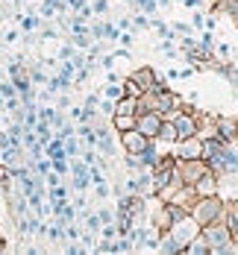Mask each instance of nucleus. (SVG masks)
I'll use <instances>...</instances> for the list:
<instances>
[{"instance_id":"f257e3e1","label":"nucleus","mask_w":238,"mask_h":255,"mask_svg":"<svg viewBox=\"0 0 238 255\" xmlns=\"http://www.w3.org/2000/svg\"><path fill=\"white\" fill-rule=\"evenodd\" d=\"M203 235L212 247V255H238V241L233 238V232L224 220H215L209 226H203Z\"/></svg>"},{"instance_id":"f03ea898","label":"nucleus","mask_w":238,"mask_h":255,"mask_svg":"<svg viewBox=\"0 0 238 255\" xmlns=\"http://www.w3.org/2000/svg\"><path fill=\"white\" fill-rule=\"evenodd\" d=\"M224 211H227V200L221 194H209V197H197L191 205V217L203 226H209L215 220H224Z\"/></svg>"},{"instance_id":"7ed1b4c3","label":"nucleus","mask_w":238,"mask_h":255,"mask_svg":"<svg viewBox=\"0 0 238 255\" xmlns=\"http://www.w3.org/2000/svg\"><path fill=\"white\" fill-rule=\"evenodd\" d=\"M209 167L218 176H233V173H238V141L221 144V150H218V155L209 161Z\"/></svg>"},{"instance_id":"20e7f679","label":"nucleus","mask_w":238,"mask_h":255,"mask_svg":"<svg viewBox=\"0 0 238 255\" xmlns=\"http://www.w3.org/2000/svg\"><path fill=\"white\" fill-rule=\"evenodd\" d=\"M168 235L180 244V250H185V247H188V241H191L194 235H200V223H197L191 214H185V217H180V220H174V223H171ZM180 255H183V253H180Z\"/></svg>"},{"instance_id":"39448f33","label":"nucleus","mask_w":238,"mask_h":255,"mask_svg":"<svg viewBox=\"0 0 238 255\" xmlns=\"http://www.w3.org/2000/svg\"><path fill=\"white\" fill-rule=\"evenodd\" d=\"M209 161L206 158H185V161H177V173L183 179V185H194L203 173H209Z\"/></svg>"},{"instance_id":"423d86ee","label":"nucleus","mask_w":238,"mask_h":255,"mask_svg":"<svg viewBox=\"0 0 238 255\" xmlns=\"http://www.w3.org/2000/svg\"><path fill=\"white\" fill-rule=\"evenodd\" d=\"M203 153V141L197 138V135H191V138H180L174 147H171V155L177 158V161H185V158H200Z\"/></svg>"},{"instance_id":"0eeeda50","label":"nucleus","mask_w":238,"mask_h":255,"mask_svg":"<svg viewBox=\"0 0 238 255\" xmlns=\"http://www.w3.org/2000/svg\"><path fill=\"white\" fill-rule=\"evenodd\" d=\"M171 121H174V127H177V135H180V138H191V135H197V115H194V112L180 109Z\"/></svg>"},{"instance_id":"6e6552de","label":"nucleus","mask_w":238,"mask_h":255,"mask_svg":"<svg viewBox=\"0 0 238 255\" xmlns=\"http://www.w3.org/2000/svg\"><path fill=\"white\" fill-rule=\"evenodd\" d=\"M121 138V147H124V153H141L153 138H147L144 132H138V129H130V132H121L118 135Z\"/></svg>"},{"instance_id":"1a4fd4ad","label":"nucleus","mask_w":238,"mask_h":255,"mask_svg":"<svg viewBox=\"0 0 238 255\" xmlns=\"http://www.w3.org/2000/svg\"><path fill=\"white\" fill-rule=\"evenodd\" d=\"M159 127H162V115L159 112H141V115H135V129L144 132L147 138H156Z\"/></svg>"},{"instance_id":"9d476101","label":"nucleus","mask_w":238,"mask_h":255,"mask_svg":"<svg viewBox=\"0 0 238 255\" xmlns=\"http://www.w3.org/2000/svg\"><path fill=\"white\" fill-rule=\"evenodd\" d=\"M130 79L141 88V91H150V88H153V82H156V68L141 65V68H135V71L130 74Z\"/></svg>"},{"instance_id":"9b49d317","label":"nucleus","mask_w":238,"mask_h":255,"mask_svg":"<svg viewBox=\"0 0 238 255\" xmlns=\"http://www.w3.org/2000/svg\"><path fill=\"white\" fill-rule=\"evenodd\" d=\"M215 138L218 141H238V121H230V118H218V129H215Z\"/></svg>"},{"instance_id":"f8f14e48","label":"nucleus","mask_w":238,"mask_h":255,"mask_svg":"<svg viewBox=\"0 0 238 255\" xmlns=\"http://www.w3.org/2000/svg\"><path fill=\"white\" fill-rule=\"evenodd\" d=\"M183 255H212V247H209V241H206V235H203V229H200V235H194L188 241Z\"/></svg>"},{"instance_id":"ddd939ff","label":"nucleus","mask_w":238,"mask_h":255,"mask_svg":"<svg viewBox=\"0 0 238 255\" xmlns=\"http://www.w3.org/2000/svg\"><path fill=\"white\" fill-rule=\"evenodd\" d=\"M150 220H153V229H156L159 235H162V232H168V229H171V223H174V220H171V214H168V208H165V203H162V200L156 203V211L150 214Z\"/></svg>"},{"instance_id":"4468645a","label":"nucleus","mask_w":238,"mask_h":255,"mask_svg":"<svg viewBox=\"0 0 238 255\" xmlns=\"http://www.w3.org/2000/svg\"><path fill=\"white\" fill-rule=\"evenodd\" d=\"M156 141H159V144H165V147H174V144L180 141V135H177V127H174V121H165V118H162V127H159Z\"/></svg>"},{"instance_id":"2eb2a0df","label":"nucleus","mask_w":238,"mask_h":255,"mask_svg":"<svg viewBox=\"0 0 238 255\" xmlns=\"http://www.w3.org/2000/svg\"><path fill=\"white\" fill-rule=\"evenodd\" d=\"M215 12L218 15H227L238 26V0H215Z\"/></svg>"},{"instance_id":"dca6fc26","label":"nucleus","mask_w":238,"mask_h":255,"mask_svg":"<svg viewBox=\"0 0 238 255\" xmlns=\"http://www.w3.org/2000/svg\"><path fill=\"white\" fill-rule=\"evenodd\" d=\"M224 223L230 226L233 238L238 241V203L236 200H227V211H224Z\"/></svg>"},{"instance_id":"f3484780","label":"nucleus","mask_w":238,"mask_h":255,"mask_svg":"<svg viewBox=\"0 0 238 255\" xmlns=\"http://www.w3.org/2000/svg\"><path fill=\"white\" fill-rule=\"evenodd\" d=\"M109 121H112V129H115V135L135 129V115H112Z\"/></svg>"},{"instance_id":"a211bd4d","label":"nucleus","mask_w":238,"mask_h":255,"mask_svg":"<svg viewBox=\"0 0 238 255\" xmlns=\"http://www.w3.org/2000/svg\"><path fill=\"white\" fill-rule=\"evenodd\" d=\"M15 21L21 24V29H24V32H35V29H41V21H44V18H38V15L26 12V15H15Z\"/></svg>"},{"instance_id":"6ab92c4d","label":"nucleus","mask_w":238,"mask_h":255,"mask_svg":"<svg viewBox=\"0 0 238 255\" xmlns=\"http://www.w3.org/2000/svg\"><path fill=\"white\" fill-rule=\"evenodd\" d=\"M156 253L177 255V253H183V250H180V244H177V241H174V238H171L168 232H162V235H159V250H156Z\"/></svg>"},{"instance_id":"aec40b11","label":"nucleus","mask_w":238,"mask_h":255,"mask_svg":"<svg viewBox=\"0 0 238 255\" xmlns=\"http://www.w3.org/2000/svg\"><path fill=\"white\" fill-rule=\"evenodd\" d=\"M103 97L106 100H121V97H124V82H118V79H109V82H106L103 85Z\"/></svg>"},{"instance_id":"412c9836","label":"nucleus","mask_w":238,"mask_h":255,"mask_svg":"<svg viewBox=\"0 0 238 255\" xmlns=\"http://www.w3.org/2000/svg\"><path fill=\"white\" fill-rule=\"evenodd\" d=\"M203 141V153H200V158H206V161H212L215 155H218V150H221V144L224 141H218V138H200Z\"/></svg>"},{"instance_id":"4be33fe9","label":"nucleus","mask_w":238,"mask_h":255,"mask_svg":"<svg viewBox=\"0 0 238 255\" xmlns=\"http://www.w3.org/2000/svg\"><path fill=\"white\" fill-rule=\"evenodd\" d=\"M35 138H38V144H41V147L53 138V127L47 124V121H38V124H35Z\"/></svg>"},{"instance_id":"5701e85b","label":"nucleus","mask_w":238,"mask_h":255,"mask_svg":"<svg viewBox=\"0 0 238 255\" xmlns=\"http://www.w3.org/2000/svg\"><path fill=\"white\" fill-rule=\"evenodd\" d=\"M132 3H135V9H138V12H144V15H150V18L159 15V3H156V0H132Z\"/></svg>"},{"instance_id":"b1692460","label":"nucleus","mask_w":238,"mask_h":255,"mask_svg":"<svg viewBox=\"0 0 238 255\" xmlns=\"http://www.w3.org/2000/svg\"><path fill=\"white\" fill-rule=\"evenodd\" d=\"M26 71H29V79H32V85H35V82H38V85H47V74H44V68H41V65H29V68H26Z\"/></svg>"},{"instance_id":"393cba45","label":"nucleus","mask_w":238,"mask_h":255,"mask_svg":"<svg viewBox=\"0 0 238 255\" xmlns=\"http://www.w3.org/2000/svg\"><path fill=\"white\" fill-rule=\"evenodd\" d=\"M124 167H127V170H132V173L144 170V164H141V155H138V153H127V155H124Z\"/></svg>"},{"instance_id":"a878e982","label":"nucleus","mask_w":238,"mask_h":255,"mask_svg":"<svg viewBox=\"0 0 238 255\" xmlns=\"http://www.w3.org/2000/svg\"><path fill=\"white\" fill-rule=\"evenodd\" d=\"M0 97H3V100L18 97V88H15V82H12V79H0Z\"/></svg>"},{"instance_id":"bb28decb","label":"nucleus","mask_w":238,"mask_h":255,"mask_svg":"<svg viewBox=\"0 0 238 255\" xmlns=\"http://www.w3.org/2000/svg\"><path fill=\"white\" fill-rule=\"evenodd\" d=\"M65 153H68V158H77L79 155V138L77 135H68V138H65Z\"/></svg>"},{"instance_id":"cd10ccee","label":"nucleus","mask_w":238,"mask_h":255,"mask_svg":"<svg viewBox=\"0 0 238 255\" xmlns=\"http://www.w3.org/2000/svg\"><path fill=\"white\" fill-rule=\"evenodd\" d=\"M100 217H97V211L94 214H85V232H94V235H100Z\"/></svg>"},{"instance_id":"c85d7f7f","label":"nucleus","mask_w":238,"mask_h":255,"mask_svg":"<svg viewBox=\"0 0 238 255\" xmlns=\"http://www.w3.org/2000/svg\"><path fill=\"white\" fill-rule=\"evenodd\" d=\"M50 200H68V188L59 182V185H50V194H47Z\"/></svg>"},{"instance_id":"c756f323","label":"nucleus","mask_w":238,"mask_h":255,"mask_svg":"<svg viewBox=\"0 0 238 255\" xmlns=\"http://www.w3.org/2000/svg\"><path fill=\"white\" fill-rule=\"evenodd\" d=\"M97 217H100V223H115V208H106V205H100L97 208Z\"/></svg>"},{"instance_id":"7c9ffc66","label":"nucleus","mask_w":238,"mask_h":255,"mask_svg":"<svg viewBox=\"0 0 238 255\" xmlns=\"http://www.w3.org/2000/svg\"><path fill=\"white\" fill-rule=\"evenodd\" d=\"M100 238H106V241H115V238H118L115 223H106V226H100Z\"/></svg>"},{"instance_id":"2f4dec72","label":"nucleus","mask_w":238,"mask_h":255,"mask_svg":"<svg viewBox=\"0 0 238 255\" xmlns=\"http://www.w3.org/2000/svg\"><path fill=\"white\" fill-rule=\"evenodd\" d=\"M65 6H68L71 12H82V9L91 6V3H88V0H65Z\"/></svg>"},{"instance_id":"473e14b6","label":"nucleus","mask_w":238,"mask_h":255,"mask_svg":"<svg viewBox=\"0 0 238 255\" xmlns=\"http://www.w3.org/2000/svg\"><path fill=\"white\" fill-rule=\"evenodd\" d=\"M91 9H94V15H106L109 12V0H91Z\"/></svg>"},{"instance_id":"72a5a7b5","label":"nucleus","mask_w":238,"mask_h":255,"mask_svg":"<svg viewBox=\"0 0 238 255\" xmlns=\"http://www.w3.org/2000/svg\"><path fill=\"white\" fill-rule=\"evenodd\" d=\"M147 18H150V15H144V12H138V15L132 18V24L138 26V29H147V26H150V21H147Z\"/></svg>"},{"instance_id":"f704fd0d","label":"nucleus","mask_w":238,"mask_h":255,"mask_svg":"<svg viewBox=\"0 0 238 255\" xmlns=\"http://www.w3.org/2000/svg\"><path fill=\"white\" fill-rule=\"evenodd\" d=\"M197 44H200V47H215V38H212V29H206V32H203V35H200V41H197Z\"/></svg>"},{"instance_id":"c9c22d12","label":"nucleus","mask_w":238,"mask_h":255,"mask_svg":"<svg viewBox=\"0 0 238 255\" xmlns=\"http://www.w3.org/2000/svg\"><path fill=\"white\" fill-rule=\"evenodd\" d=\"M94 191H97V197H100V200L109 197V185H106V179H103V182H94Z\"/></svg>"},{"instance_id":"e433bc0d","label":"nucleus","mask_w":238,"mask_h":255,"mask_svg":"<svg viewBox=\"0 0 238 255\" xmlns=\"http://www.w3.org/2000/svg\"><path fill=\"white\" fill-rule=\"evenodd\" d=\"M71 121H77V124H82V121H85V109H79V106H74V109H71Z\"/></svg>"},{"instance_id":"4c0bfd02","label":"nucleus","mask_w":238,"mask_h":255,"mask_svg":"<svg viewBox=\"0 0 238 255\" xmlns=\"http://www.w3.org/2000/svg\"><path fill=\"white\" fill-rule=\"evenodd\" d=\"M118 41H121V44H124V50H127V47H132V41H135V38H132V32L127 29V32H121V38H118Z\"/></svg>"},{"instance_id":"58836bf2","label":"nucleus","mask_w":238,"mask_h":255,"mask_svg":"<svg viewBox=\"0 0 238 255\" xmlns=\"http://www.w3.org/2000/svg\"><path fill=\"white\" fill-rule=\"evenodd\" d=\"M56 109H71V97H68V94H62V97L56 100Z\"/></svg>"},{"instance_id":"ea45409f","label":"nucleus","mask_w":238,"mask_h":255,"mask_svg":"<svg viewBox=\"0 0 238 255\" xmlns=\"http://www.w3.org/2000/svg\"><path fill=\"white\" fill-rule=\"evenodd\" d=\"M174 32H177V35H191V26L188 24H177L174 26Z\"/></svg>"},{"instance_id":"a19ab883","label":"nucleus","mask_w":238,"mask_h":255,"mask_svg":"<svg viewBox=\"0 0 238 255\" xmlns=\"http://www.w3.org/2000/svg\"><path fill=\"white\" fill-rule=\"evenodd\" d=\"M203 18H206L203 12H194V21H191V26H197V29H203Z\"/></svg>"},{"instance_id":"79ce46f5","label":"nucleus","mask_w":238,"mask_h":255,"mask_svg":"<svg viewBox=\"0 0 238 255\" xmlns=\"http://www.w3.org/2000/svg\"><path fill=\"white\" fill-rule=\"evenodd\" d=\"M130 26H132V21H130V18H121V21H118V29H121V32H127Z\"/></svg>"},{"instance_id":"37998d69","label":"nucleus","mask_w":238,"mask_h":255,"mask_svg":"<svg viewBox=\"0 0 238 255\" xmlns=\"http://www.w3.org/2000/svg\"><path fill=\"white\" fill-rule=\"evenodd\" d=\"M218 53H221L224 59H230V56H233V50H230V44H221V47H218Z\"/></svg>"},{"instance_id":"c03bdc74","label":"nucleus","mask_w":238,"mask_h":255,"mask_svg":"<svg viewBox=\"0 0 238 255\" xmlns=\"http://www.w3.org/2000/svg\"><path fill=\"white\" fill-rule=\"evenodd\" d=\"M15 41H18V32H15V29H12V32H6V44H15Z\"/></svg>"},{"instance_id":"a18cd8bd","label":"nucleus","mask_w":238,"mask_h":255,"mask_svg":"<svg viewBox=\"0 0 238 255\" xmlns=\"http://www.w3.org/2000/svg\"><path fill=\"white\" fill-rule=\"evenodd\" d=\"M185 6H191V9H200L203 6V0H183Z\"/></svg>"},{"instance_id":"49530a36","label":"nucleus","mask_w":238,"mask_h":255,"mask_svg":"<svg viewBox=\"0 0 238 255\" xmlns=\"http://www.w3.org/2000/svg\"><path fill=\"white\" fill-rule=\"evenodd\" d=\"M0 253H6V238H0Z\"/></svg>"},{"instance_id":"de8ad7c7","label":"nucleus","mask_w":238,"mask_h":255,"mask_svg":"<svg viewBox=\"0 0 238 255\" xmlns=\"http://www.w3.org/2000/svg\"><path fill=\"white\" fill-rule=\"evenodd\" d=\"M21 3H26V0H15V6H21Z\"/></svg>"},{"instance_id":"09e8293b","label":"nucleus","mask_w":238,"mask_h":255,"mask_svg":"<svg viewBox=\"0 0 238 255\" xmlns=\"http://www.w3.org/2000/svg\"><path fill=\"white\" fill-rule=\"evenodd\" d=\"M0 79H3V68H0Z\"/></svg>"},{"instance_id":"8fccbe9b","label":"nucleus","mask_w":238,"mask_h":255,"mask_svg":"<svg viewBox=\"0 0 238 255\" xmlns=\"http://www.w3.org/2000/svg\"><path fill=\"white\" fill-rule=\"evenodd\" d=\"M0 238H3V229H0Z\"/></svg>"}]
</instances>
